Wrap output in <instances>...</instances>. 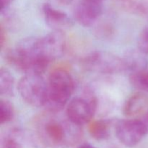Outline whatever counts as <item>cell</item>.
<instances>
[{
    "instance_id": "1",
    "label": "cell",
    "mask_w": 148,
    "mask_h": 148,
    "mask_svg": "<svg viewBox=\"0 0 148 148\" xmlns=\"http://www.w3.org/2000/svg\"><path fill=\"white\" fill-rule=\"evenodd\" d=\"M58 113L50 112L40 116L36 121L35 134L43 145L51 148H68L76 145L82 137L81 126L75 124Z\"/></svg>"
},
{
    "instance_id": "2",
    "label": "cell",
    "mask_w": 148,
    "mask_h": 148,
    "mask_svg": "<svg viewBox=\"0 0 148 148\" xmlns=\"http://www.w3.org/2000/svg\"><path fill=\"white\" fill-rule=\"evenodd\" d=\"M6 59L25 74L44 73L49 62L43 56L40 43V38L28 37L22 39L14 49L7 51Z\"/></svg>"
},
{
    "instance_id": "3",
    "label": "cell",
    "mask_w": 148,
    "mask_h": 148,
    "mask_svg": "<svg viewBox=\"0 0 148 148\" xmlns=\"http://www.w3.org/2000/svg\"><path fill=\"white\" fill-rule=\"evenodd\" d=\"M75 83L69 72L56 69L47 80V96L44 106L50 112H60L70 101L75 91Z\"/></svg>"
},
{
    "instance_id": "4",
    "label": "cell",
    "mask_w": 148,
    "mask_h": 148,
    "mask_svg": "<svg viewBox=\"0 0 148 148\" xmlns=\"http://www.w3.org/2000/svg\"><path fill=\"white\" fill-rule=\"evenodd\" d=\"M96 96L90 90H85L79 96L69 101L66 105V115L71 121L82 127L91 122L98 106Z\"/></svg>"
},
{
    "instance_id": "5",
    "label": "cell",
    "mask_w": 148,
    "mask_h": 148,
    "mask_svg": "<svg viewBox=\"0 0 148 148\" xmlns=\"http://www.w3.org/2000/svg\"><path fill=\"white\" fill-rule=\"evenodd\" d=\"M23 101L33 107L44 106L47 96V81L42 75L25 74L17 85Z\"/></svg>"
},
{
    "instance_id": "6",
    "label": "cell",
    "mask_w": 148,
    "mask_h": 148,
    "mask_svg": "<svg viewBox=\"0 0 148 148\" xmlns=\"http://www.w3.org/2000/svg\"><path fill=\"white\" fill-rule=\"evenodd\" d=\"M82 64L87 70L95 73L116 74L124 72L122 57L103 51L89 53L84 58Z\"/></svg>"
},
{
    "instance_id": "7",
    "label": "cell",
    "mask_w": 148,
    "mask_h": 148,
    "mask_svg": "<svg viewBox=\"0 0 148 148\" xmlns=\"http://www.w3.org/2000/svg\"><path fill=\"white\" fill-rule=\"evenodd\" d=\"M116 136L126 147L137 145L145 137L148 127L142 119H130L119 120L115 124Z\"/></svg>"
},
{
    "instance_id": "8",
    "label": "cell",
    "mask_w": 148,
    "mask_h": 148,
    "mask_svg": "<svg viewBox=\"0 0 148 148\" xmlns=\"http://www.w3.org/2000/svg\"><path fill=\"white\" fill-rule=\"evenodd\" d=\"M42 53L45 59L51 63L59 59L64 53L66 46L64 32L53 30L51 33L40 38Z\"/></svg>"
},
{
    "instance_id": "9",
    "label": "cell",
    "mask_w": 148,
    "mask_h": 148,
    "mask_svg": "<svg viewBox=\"0 0 148 148\" xmlns=\"http://www.w3.org/2000/svg\"><path fill=\"white\" fill-rule=\"evenodd\" d=\"M104 0H79L75 10V19L84 27L93 25L102 15Z\"/></svg>"
},
{
    "instance_id": "10",
    "label": "cell",
    "mask_w": 148,
    "mask_h": 148,
    "mask_svg": "<svg viewBox=\"0 0 148 148\" xmlns=\"http://www.w3.org/2000/svg\"><path fill=\"white\" fill-rule=\"evenodd\" d=\"M45 22L53 30L62 31L73 26V20L64 12L55 8L51 3H45L42 7Z\"/></svg>"
},
{
    "instance_id": "11",
    "label": "cell",
    "mask_w": 148,
    "mask_h": 148,
    "mask_svg": "<svg viewBox=\"0 0 148 148\" xmlns=\"http://www.w3.org/2000/svg\"><path fill=\"white\" fill-rule=\"evenodd\" d=\"M122 59L124 72H128L130 75L140 72L148 68L147 55L139 49L127 51Z\"/></svg>"
},
{
    "instance_id": "12",
    "label": "cell",
    "mask_w": 148,
    "mask_h": 148,
    "mask_svg": "<svg viewBox=\"0 0 148 148\" xmlns=\"http://www.w3.org/2000/svg\"><path fill=\"white\" fill-rule=\"evenodd\" d=\"M148 109V97L140 91L132 95L124 103L123 114L127 117H134L145 114Z\"/></svg>"
},
{
    "instance_id": "13",
    "label": "cell",
    "mask_w": 148,
    "mask_h": 148,
    "mask_svg": "<svg viewBox=\"0 0 148 148\" xmlns=\"http://www.w3.org/2000/svg\"><path fill=\"white\" fill-rule=\"evenodd\" d=\"M112 121L109 120H97L92 121L89 126V132L92 138L98 141L108 139L111 134Z\"/></svg>"
},
{
    "instance_id": "14",
    "label": "cell",
    "mask_w": 148,
    "mask_h": 148,
    "mask_svg": "<svg viewBox=\"0 0 148 148\" xmlns=\"http://www.w3.org/2000/svg\"><path fill=\"white\" fill-rule=\"evenodd\" d=\"M25 140V136L23 131L14 129L2 137L1 148H24Z\"/></svg>"
},
{
    "instance_id": "15",
    "label": "cell",
    "mask_w": 148,
    "mask_h": 148,
    "mask_svg": "<svg viewBox=\"0 0 148 148\" xmlns=\"http://www.w3.org/2000/svg\"><path fill=\"white\" fill-rule=\"evenodd\" d=\"M14 79L8 69H0V93L1 95L11 97L14 95Z\"/></svg>"
},
{
    "instance_id": "16",
    "label": "cell",
    "mask_w": 148,
    "mask_h": 148,
    "mask_svg": "<svg viewBox=\"0 0 148 148\" xmlns=\"http://www.w3.org/2000/svg\"><path fill=\"white\" fill-rule=\"evenodd\" d=\"M130 81L137 89L148 92V68L140 72L130 75Z\"/></svg>"
},
{
    "instance_id": "17",
    "label": "cell",
    "mask_w": 148,
    "mask_h": 148,
    "mask_svg": "<svg viewBox=\"0 0 148 148\" xmlns=\"http://www.w3.org/2000/svg\"><path fill=\"white\" fill-rule=\"evenodd\" d=\"M14 110L12 104L7 100H1L0 101V124L8 123L13 119Z\"/></svg>"
},
{
    "instance_id": "18",
    "label": "cell",
    "mask_w": 148,
    "mask_h": 148,
    "mask_svg": "<svg viewBox=\"0 0 148 148\" xmlns=\"http://www.w3.org/2000/svg\"><path fill=\"white\" fill-rule=\"evenodd\" d=\"M137 44L138 49L146 55H148V27L140 33Z\"/></svg>"
},
{
    "instance_id": "19",
    "label": "cell",
    "mask_w": 148,
    "mask_h": 148,
    "mask_svg": "<svg viewBox=\"0 0 148 148\" xmlns=\"http://www.w3.org/2000/svg\"><path fill=\"white\" fill-rule=\"evenodd\" d=\"M13 0H1V13H3L7 12V10L10 7V4H12Z\"/></svg>"
},
{
    "instance_id": "20",
    "label": "cell",
    "mask_w": 148,
    "mask_h": 148,
    "mask_svg": "<svg viewBox=\"0 0 148 148\" xmlns=\"http://www.w3.org/2000/svg\"><path fill=\"white\" fill-rule=\"evenodd\" d=\"M5 40H6L5 30H4V27L2 26V25H1V28H0V46H1V49H3V47H4Z\"/></svg>"
},
{
    "instance_id": "21",
    "label": "cell",
    "mask_w": 148,
    "mask_h": 148,
    "mask_svg": "<svg viewBox=\"0 0 148 148\" xmlns=\"http://www.w3.org/2000/svg\"><path fill=\"white\" fill-rule=\"evenodd\" d=\"M50 1L55 3V4H59V5H68L71 4L74 0H49Z\"/></svg>"
},
{
    "instance_id": "22",
    "label": "cell",
    "mask_w": 148,
    "mask_h": 148,
    "mask_svg": "<svg viewBox=\"0 0 148 148\" xmlns=\"http://www.w3.org/2000/svg\"><path fill=\"white\" fill-rule=\"evenodd\" d=\"M142 120L144 121L145 124L146 125H147V127H148V109L147 111L144 114V116H143V119Z\"/></svg>"
},
{
    "instance_id": "23",
    "label": "cell",
    "mask_w": 148,
    "mask_h": 148,
    "mask_svg": "<svg viewBox=\"0 0 148 148\" xmlns=\"http://www.w3.org/2000/svg\"><path fill=\"white\" fill-rule=\"evenodd\" d=\"M77 148H98V147H95V146L93 145H91L90 144H84V145H82L81 146H79V147H78Z\"/></svg>"
}]
</instances>
